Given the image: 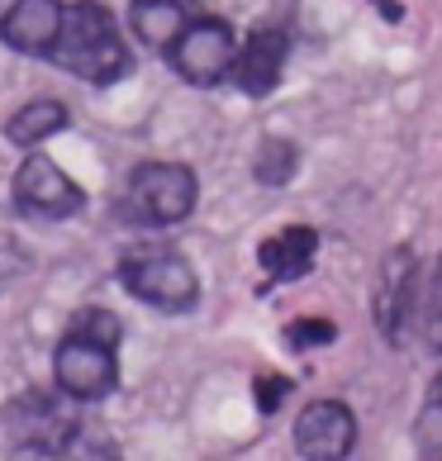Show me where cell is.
<instances>
[{"instance_id":"6da1fadb","label":"cell","mask_w":442,"mask_h":461,"mask_svg":"<svg viewBox=\"0 0 442 461\" xmlns=\"http://www.w3.org/2000/svg\"><path fill=\"white\" fill-rule=\"evenodd\" d=\"M119 319L110 310H77L67 323L62 343L53 352V381L58 395H67L72 404H95L114 395L119 385Z\"/></svg>"},{"instance_id":"7a4b0ae2","label":"cell","mask_w":442,"mask_h":461,"mask_svg":"<svg viewBox=\"0 0 442 461\" xmlns=\"http://www.w3.org/2000/svg\"><path fill=\"white\" fill-rule=\"evenodd\" d=\"M53 62L62 67V72L91 81V86H110V81H119L129 72V48H124V39H119L114 14L105 5H95V0L67 5Z\"/></svg>"},{"instance_id":"3957f363","label":"cell","mask_w":442,"mask_h":461,"mask_svg":"<svg viewBox=\"0 0 442 461\" xmlns=\"http://www.w3.org/2000/svg\"><path fill=\"white\" fill-rule=\"evenodd\" d=\"M119 281H124V290L133 300H143V304H152V310H162V314H185V310H195V300H200L195 267L185 262L181 252L162 248V243L124 252Z\"/></svg>"},{"instance_id":"277c9868","label":"cell","mask_w":442,"mask_h":461,"mask_svg":"<svg viewBox=\"0 0 442 461\" xmlns=\"http://www.w3.org/2000/svg\"><path fill=\"white\" fill-rule=\"evenodd\" d=\"M129 219L143 229H172L195 210V176L181 162H143L129 176Z\"/></svg>"},{"instance_id":"5b68a950","label":"cell","mask_w":442,"mask_h":461,"mask_svg":"<svg viewBox=\"0 0 442 461\" xmlns=\"http://www.w3.org/2000/svg\"><path fill=\"white\" fill-rule=\"evenodd\" d=\"M5 433L10 447H29V452H48L62 456L81 433L77 404L67 395H43V390H29L5 409Z\"/></svg>"},{"instance_id":"8992f818","label":"cell","mask_w":442,"mask_h":461,"mask_svg":"<svg viewBox=\"0 0 442 461\" xmlns=\"http://www.w3.org/2000/svg\"><path fill=\"white\" fill-rule=\"evenodd\" d=\"M167 58L191 86H219V81L233 77V62H238L233 29L224 20H191L181 29V39L167 48Z\"/></svg>"},{"instance_id":"52a82bcc","label":"cell","mask_w":442,"mask_h":461,"mask_svg":"<svg viewBox=\"0 0 442 461\" xmlns=\"http://www.w3.org/2000/svg\"><path fill=\"white\" fill-rule=\"evenodd\" d=\"M14 204H20L24 214L33 219H72L81 214V204H86V195H81V185L62 172L58 162L48 158H29L20 172H14Z\"/></svg>"},{"instance_id":"ba28073f","label":"cell","mask_w":442,"mask_h":461,"mask_svg":"<svg viewBox=\"0 0 442 461\" xmlns=\"http://www.w3.org/2000/svg\"><path fill=\"white\" fill-rule=\"evenodd\" d=\"M356 447V419L343 400H314L295 419V452L304 461H343Z\"/></svg>"},{"instance_id":"9c48e42d","label":"cell","mask_w":442,"mask_h":461,"mask_svg":"<svg viewBox=\"0 0 442 461\" xmlns=\"http://www.w3.org/2000/svg\"><path fill=\"white\" fill-rule=\"evenodd\" d=\"M285 62H291V33L276 29V24H266L257 33H248V43L238 48V62H233V86L252 95V100H262L281 86V77H285Z\"/></svg>"},{"instance_id":"30bf717a","label":"cell","mask_w":442,"mask_h":461,"mask_svg":"<svg viewBox=\"0 0 442 461\" xmlns=\"http://www.w3.org/2000/svg\"><path fill=\"white\" fill-rule=\"evenodd\" d=\"M67 5L62 0H0V39L14 53H48L62 39Z\"/></svg>"},{"instance_id":"8fae6325","label":"cell","mask_w":442,"mask_h":461,"mask_svg":"<svg viewBox=\"0 0 442 461\" xmlns=\"http://www.w3.org/2000/svg\"><path fill=\"white\" fill-rule=\"evenodd\" d=\"M410 314H414V252L395 248L385 258L381 290H376V323H381V333H385L390 348L404 343V333H410Z\"/></svg>"},{"instance_id":"7c38bea8","label":"cell","mask_w":442,"mask_h":461,"mask_svg":"<svg viewBox=\"0 0 442 461\" xmlns=\"http://www.w3.org/2000/svg\"><path fill=\"white\" fill-rule=\"evenodd\" d=\"M314 252H319V233L310 224H295V229L271 233L257 248V267H262L266 285H285V281H300L314 267Z\"/></svg>"},{"instance_id":"4fadbf2b","label":"cell","mask_w":442,"mask_h":461,"mask_svg":"<svg viewBox=\"0 0 442 461\" xmlns=\"http://www.w3.org/2000/svg\"><path fill=\"white\" fill-rule=\"evenodd\" d=\"M67 129V105L62 100H29L24 110H14L10 114V143H20V148H33V143H43V139H53V133Z\"/></svg>"},{"instance_id":"5bb4252c","label":"cell","mask_w":442,"mask_h":461,"mask_svg":"<svg viewBox=\"0 0 442 461\" xmlns=\"http://www.w3.org/2000/svg\"><path fill=\"white\" fill-rule=\"evenodd\" d=\"M185 24H191V14L181 5H139L133 10V33H139L148 48H162V53L181 39Z\"/></svg>"},{"instance_id":"9a60e30c","label":"cell","mask_w":442,"mask_h":461,"mask_svg":"<svg viewBox=\"0 0 442 461\" xmlns=\"http://www.w3.org/2000/svg\"><path fill=\"white\" fill-rule=\"evenodd\" d=\"M295 162H300V152L285 143V139H271L262 143V152L252 158V176H257L262 185H285L295 176Z\"/></svg>"},{"instance_id":"2e32d148","label":"cell","mask_w":442,"mask_h":461,"mask_svg":"<svg viewBox=\"0 0 442 461\" xmlns=\"http://www.w3.org/2000/svg\"><path fill=\"white\" fill-rule=\"evenodd\" d=\"M419 447L428 461H442V375L433 381V395L419 414Z\"/></svg>"},{"instance_id":"e0dca14e","label":"cell","mask_w":442,"mask_h":461,"mask_svg":"<svg viewBox=\"0 0 442 461\" xmlns=\"http://www.w3.org/2000/svg\"><path fill=\"white\" fill-rule=\"evenodd\" d=\"M62 461H124V456H119L114 442H105V438H95V433L81 429V433H77V442L62 452Z\"/></svg>"},{"instance_id":"ac0fdd59","label":"cell","mask_w":442,"mask_h":461,"mask_svg":"<svg viewBox=\"0 0 442 461\" xmlns=\"http://www.w3.org/2000/svg\"><path fill=\"white\" fill-rule=\"evenodd\" d=\"M338 329L329 319H295L291 329H285V343L291 348H319V343H333Z\"/></svg>"},{"instance_id":"d6986e66","label":"cell","mask_w":442,"mask_h":461,"mask_svg":"<svg viewBox=\"0 0 442 461\" xmlns=\"http://www.w3.org/2000/svg\"><path fill=\"white\" fill-rule=\"evenodd\" d=\"M29 267V258H24V248L14 243L10 233H0V290H5L14 276H20V271Z\"/></svg>"},{"instance_id":"ffe728a7","label":"cell","mask_w":442,"mask_h":461,"mask_svg":"<svg viewBox=\"0 0 442 461\" xmlns=\"http://www.w3.org/2000/svg\"><path fill=\"white\" fill-rule=\"evenodd\" d=\"M252 395H257L262 414H271V409H281V395H291V381H285V375H257Z\"/></svg>"},{"instance_id":"44dd1931","label":"cell","mask_w":442,"mask_h":461,"mask_svg":"<svg viewBox=\"0 0 442 461\" xmlns=\"http://www.w3.org/2000/svg\"><path fill=\"white\" fill-rule=\"evenodd\" d=\"M428 343L442 348V262H437V281H433V300H428Z\"/></svg>"},{"instance_id":"7402d4cb","label":"cell","mask_w":442,"mask_h":461,"mask_svg":"<svg viewBox=\"0 0 442 461\" xmlns=\"http://www.w3.org/2000/svg\"><path fill=\"white\" fill-rule=\"evenodd\" d=\"M5 461H62V456H48V452H29V447H10Z\"/></svg>"},{"instance_id":"603a6c76","label":"cell","mask_w":442,"mask_h":461,"mask_svg":"<svg viewBox=\"0 0 442 461\" xmlns=\"http://www.w3.org/2000/svg\"><path fill=\"white\" fill-rule=\"evenodd\" d=\"M139 5H181V0H133V10Z\"/></svg>"}]
</instances>
